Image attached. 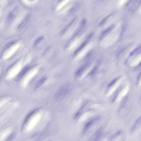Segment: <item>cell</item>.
I'll use <instances>...</instances> for the list:
<instances>
[{
  "instance_id": "8",
  "label": "cell",
  "mask_w": 141,
  "mask_h": 141,
  "mask_svg": "<svg viewBox=\"0 0 141 141\" xmlns=\"http://www.w3.org/2000/svg\"><path fill=\"white\" fill-rule=\"evenodd\" d=\"M92 36L93 34L92 33L90 34L89 35H88L87 39L85 40V41L83 42L81 45L75 52L74 54V56H76L80 52V51H81L84 48L85 46L88 43V42L89 40L90 39L91 37Z\"/></svg>"
},
{
  "instance_id": "12",
  "label": "cell",
  "mask_w": 141,
  "mask_h": 141,
  "mask_svg": "<svg viewBox=\"0 0 141 141\" xmlns=\"http://www.w3.org/2000/svg\"><path fill=\"white\" fill-rule=\"evenodd\" d=\"M110 16V15H109L108 16L105 17V18L103 19L102 21L99 24V26H101L102 25L104 24L106 22V20L109 18V16Z\"/></svg>"
},
{
  "instance_id": "3",
  "label": "cell",
  "mask_w": 141,
  "mask_h": 141,
  "mask_svg": "<svg viewBox=\"0 0 141 141\" xmlns=\"http://www.w3.org/2000/svg\"><path fill=\"white\" fill-rule=\"evenodd\" d=\"M22 64L21 61H18L11 66L7 71L5 76L6 79L10 80L13 79L21 71Z\"/></svg>"
},
{
  "instance_id": "11",
  "label": "cell",
  "mask_w": 141,
  "mask_h": 141,
  "mask_svg": "<svg viewBox=\"0 0 141 141\" xmlns=\"http://www.w3.org/2000/svg\"><path fill=\"white\" fill-rule=\"evenodd\" d=\"M113 27V26H112L107 29L103 31L100 37V39H102L104 38L106 35H107L112 30Z\"/></svg>"
},
{
  "instance_id": "13",
  "label": "cell",
  "mask_w": 141,
  "mask_h": 141,
  "mask_svg": "<svg viewBox=\"0 0 141 141\" xmlns=\"http://www.w3.org/2000/svg\"><path fill=\"white\" fill-rule=\"evenodd\" d=\"M97 70V67H95L89 73V75H91L95 73L96 71Z\"/></svg>"
},
{
  "instance_id": "6",
  "label": "cell",
  "mask_w": 141,
  "mask_h": 141,
  "mask_svg": "<svg viewBox=\"0 0 141 141\" xmlns=\"http://www.w3.org/2000/svg\"><path fill=\"white\" fill-rule=\"evenodd\" d=\"M124 134L121 131L117 132L110 138L108 141H123Z\"/></svg>"
},
{
  "instance_id": "2",
  "label": "cell",
  "mask_w": 141,
  "mask_h": 141,
  "mask_svg": "<svg viewBox=\"0 0 141 141\" xmlns=\"http://www.w3.org/2000/svg\"><path fill=\"white\" fill-rule=\"evenodd\" d=\"M99 118L92 119L85 125L82 132V135L84 136H87L90 135L96 130L100 124Z\"/></svg>"
},
{
  "instance_id": "7",
  "label": "cell",
  "mask_w": 141,
  "mask_h": 141,
  "mask_svg": "<svg viewBox=\"0 0 141 141\" xmlns=\"http://www.w3.org/2000/svg\"><path fill=\"white\" fill-rule=\"evenodd\" d=\"M89 64L86 63L83 65L79 67L76 71L75 73V76L77 77H79L82 75L83 73L87 70Z\"/></svg>"
},
{
  "instance_id": "5",
  "label": "cell",
  "mask_w": 141,
  "mask_h": 141,
  "mask_svg": "<svg viewBox=\"0 0 141 141\" xmlns=\"http://www.w3.org/2000/svg\"><path fill=\"white\" fill-rule=\"evenodd\" d=\"M71 90L70 84L65 85L60 90L58 93L57 97L59 99H62L65 97L69 93Z\"/></svg>"
},
{
  "instance_id": "9",
  "label": "cell",
  "mask_w": 141,
  "mask_h": 141,
  "mask_svg": "<svg viewBox=\"0 0 141 141\" xmlns=\"http://www.w3.org/2000/svg\"><path fill=\"white\" fill-rule=\"evenodd\" d=\"M94 141H108L105 133H100L97 135Z\"/></svg>"
},
{
  "instance_id": "1",
  "label": "cell",
  "mask_w": 141,
  "mask_h": 141,
  "mask_svg": "<svg viewBox=\"0 0 141 141\" xmlns=\"http://www.w3.org/2000/svg\"><path fill=\"white\" fill-rule=\"evenodd\" d=\"M39 70L38 66H34L28 69L24 74L21 80V85L23 87H25L27 86L31 80L33 79Z\"/></svg>"
},
{
  "instance_id": "10",
  "label": "cell",
  "mask_w": 141,
  "mask_h": 141,
  "mask_svg": "<svg viewBox=\"0 0 141 141\" xmlns=\"http://www.w3.org/2000/svg\"><path fill=\"white\" fill-rule=\"evenodd\" d=\"M11 99V98L10 97H6L3 98L1 100L0 102V107L1 108L7 104L9 102Z\"/></svg>"
},
{
  "instance_id": "4",
  "label": "cell",
  "mask_w": 141,
  "mask_h": 141,
  "mask_svg": "<svg viewBox=\"0 0 141 141\" xmlns=\"http://www.w3.org/2000/svg\"><path fill=\"white\" fill-rule=\"evenodd\" d=\"M131 134L133 136L141 134V117L134 122L131 129Z\"/></svg>"
}]
</instances>
